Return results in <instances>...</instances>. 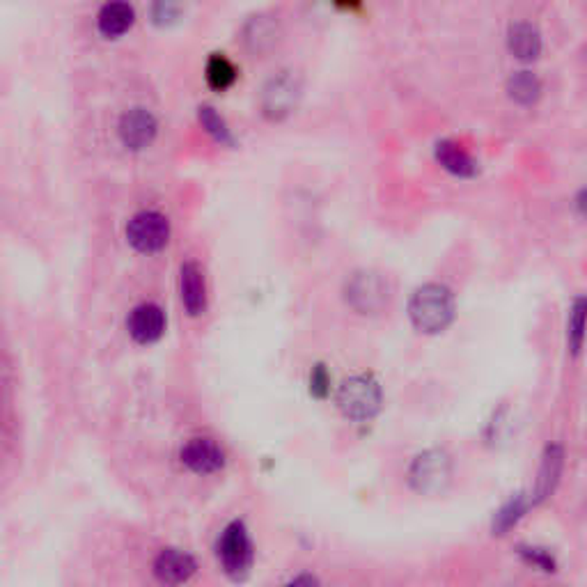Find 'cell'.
Masks as SVG:
<instances>
[{
	"label": "cell",
	"mask_w": 587,
	"mask_h": 587,
	"mask_svg": "<svg viewBox=\"0 0 587 587\" xmlns=\"http://www.w3.org/2000/svg\"><path fill=\"white\" fill-rule=\"evenodd\" d=\"M134 19L135 12L131 5H126V3H108V5L101 7L99 16H97V25H99V33L104 37H120L134 25Z\"/></svg>",
	"instance_id": "cell-15"
},
{
	"label": "cell",
	"mask_w": 587,
	"mask_h": 587,
	"mask_svg": "<svg viewBox=\"0 0 587 587\" xmlns=\"http://www.w3.org/2000/svg\"><path fill=\"white\" fill-rule=\"evenodd\" d=\"M126 239L140 253H159L170 239V223L159 211H140L126 225Z\"/></svg>",
	"instance_id": "cell-5"
},
{
	"label": "cell",
	"mask_w": 587,
	"mask_h": 587,
	"mask_svg": "<svg viewBox=\"0 0 587 587\" xmlns=\"http://www.w3.org/2000/svg\"><path fill=\"white\" fill-rule=\"evenodd\" d=\"M154 573L165 585H182V582H186L195 573V560L184 551L165 548L156 557Z\"/></svg>",
	"instance_id": "cell-11"
},
{
	"label": "cell",
	"mask_w": 587,
	"mask_h": 587,
	"mask_svg": "<svg viewBox=\"0 0 587 587\" xmlns=\"http://www.w3.org/2000/svg\"><path fill=\"white\" fill-rule=\"evenodd\" d=\"M452 475V466H450V457L441 450H427L420 457H415L414 466H411V484L415 491L420 493H438L443 491Z\"/></svg>",
	"instance_id": "cell-6"
},
{
	"label": "cell",
	"mask_w": 587,
	"mask_h": 587,
	"mask_svg": "<svg viewBox=\"0 0 587 587\" xmlns=\"http://www.w3.org/2000/svg\"><path fill=\"white\" fill-rule=\"evenodd\" d=\"M180 292L182 303L191 317H200L207 308V287H204V275L195 262L182 264L180 271Z\"/></svg>",
	"instance_id": "cell-12"
},
{
	"label": "cell",
	"mask_w": 587,
	"mask_h": 587,
	"mask_svg": "<svg viewBox=\"0 0 587 587\" xmlns=\"http://www.w3.org/2000/svg\"><path fill=\"white\" fill-rule=\"evenodd\" d=\"M408 317L423 333H441L454 317V296L445 284L427 283L408 301Z\"/></svg>",
	"instance_id": "cell-1"
},
{
	"label": "cell",
	"mask_w": 587,
	"mask_h": 587,
	"mask_svg": "<svg viewBox=\"0 0 587 587\" xmlns=\"http://www.w3.org/2000/svg\"><path fill=\"white\" fill-rule=\"evenodd\" d=\"M156 129V117L147 108H131L122 115L120 120V140L125 143V147L129 150H144L147 144H152L154 140Z\"/></svg>",
	"instance_id": "cell-8"
},
{
	"label": "cell",
	"mask_w": 587,
	"mask_h": 587,
	"mask_svg": "<svg viewBox=\"0 0 587 587\" xmlns=\"http://www.w3.org/2000/svg\"><path fill=\"white\" fill-rule=\"evenodd\" d=\"M436 159L441 161L445 170H450L452 174H459V177H471L475 174L478 165H475V159L463 150L461 144L452 143V140H441L436 144Z\"/></svg>",
	"instance_id": "cell-16"
},
{
	"label": "cell",
	"mask_w": 587,
	"mask_h": 587,
	"mask_svg": "<svg viewBox=\"0 0 587 587\" xmlns=\"http://www.w3.org/2000/svg\"><path fill=\"white\" fill-rule=\"evenodd\" d=\"M508 92L518 104H533V101H537L539 92H542V80L533 71H517V74L509 76Z\"/></svg>",
	"instance_id": "cell-18"
},
{
	"label": "cell",
	"mask_w": 587,
	"mask_h": 587,
	"mask_svg": "<svg viewBox=\"0 0 587 587\" xmlns=\"http://www.w3.org/2000/svg\"><path fill=\"white\" fill-rule=\"evenodd\" d=\"M310 384H312L314 395L324 397L326 390H329V377H326V369L321 368V365H319V368L312 372V381H310Z\"/></svg>",
	"instance_id": "cell-24"
},
{
	"label": "cell",
	"mask_w": 587,
	"mask_h": 587,
	"mask_svg": "<svg viewBox=\"0 0 587 587\" xmlns=\"http://www.w3.org/2000/svg\"><path fill=\"white\" fill-rule=\"evenodd\" d=\"M523 555H527V560H530V563L539 564V567L546 569V572H553V567H555V564H553V557L546 555L544 551H539V548H526V551H523Z\"/></svg>",
	"instance_id": "cell-23"
},
{
	"label": "cell",
	"mask_w": 587,
	"mask_h": 587,
	"mask_svg": "<svg viewBox=\"0 0 587 587\" xmlns=\"http://www.w3.org/2000/svg\"><path fill=\"white\" fill-rule=\"evenodd\" d=\"M523 512H526V498L517 496L514 500H509V503L496 514V521H493V530H496L498 535H503L505 530H509V527H512L514 523H517L518 518L523 517Z\"/></svg>",
	"instance_id": "cell-22"
},
{
	"label": "cell",
	"mask_w": 587,
	"mask_h": 587,
	"mask_svg": "<svg viewBox=\"0 0 587 587\" xmlns=\"http://www.w3.org/2000/svg\"><path fill=\"white\" fill-rule=\"evenodd\" d=\"M338 406L351 420H372L381 408V388L368 374L349 377L338 390Z\"/></svg>",
	"instance_id": "cell-2"
},
{
	"label": "cell",
	"mask_w": 587,
	"mask_h": 587,
	"mask_svg": "<svg viewBox=\"0 0 587 587\" xmlns=\"http://www.w3.org/2000/svg\"><path fill=\"white\" fill-rule=\"evenodd\" d=\"M585 329H587V299L573 301L572 314H569V342H572L573 351L581 349L582 338H585Z\"/></svg>",
	"instance_id": "cell-21"
},
{
	"label": "cell",
	"mask_w": 587,
	"mask_h": 587,
	"mask_svg": "<svg viewBox=\"0 0 587 587\" xmlns=\"http://www.w3.org/2000/svg\"><path fill=\"white\" fill-rule=\"evenodd\" d=\"M182 463L189 466L193 473H216L223 468L225 454L211 438H191L182 448Z\"/></svg>",
	"instance_id": "cell-9"
},
{
	"label": "cell",
	"mask_w": 587,
	"mask_h": 587,
	"mask_svg": "<svg viewBox=\"0 0 587 587\" xmlns=\"http://www.w3.org/2000/svg\"><path fill=\"white\" fill-rule=\"evenodd\" d=\"M578 210H581L582 214H587V189L581 191V195H578Z\"/></svg>",
	"instance_id": "cell-27"
},
{
	"label": "cell",
	"mask_w": 587,
	"mask_h": 587,
	"mask_svg": "<svg viewBox=\"0 0 587 587\" xmlns=\"http://www.w3.org/2000/svg\"><path fill=\"white\" fill-rule=\"evenodd\" d=\"M508 44L517 58L521 61H533L542 51V35H539L537 25L530 21H518V23L509 25Z\"/></svg>",
	"instance_id": "cell-14"
},
{
	"label": "cell",
	"mask_w": 587,
	"mask_h": 587,
	"mask_svg": "<svg viewBox=\"0 0 587 587\" xmlns=\"http://www.w3.org/2000/svg\"><path fill=\"white\" fill-rule=\"evenodd\" d=\"M560 471H563V450L557 448V445H551V448L546 450V454H544L542 468H539L535 500H544L546 496H551L557 480H560Z\"/></svg>",
	"instance_id": "cell-17"
},
{
	"label": "cell",
	"mask_w": 587,
	"mask_h": 587,
	"mask_svg": "<svg viewBox=\"0 0 587 587\" xmlns=\"http://www.w3.org/2000/svg\"><path fill=\"white\" fill-rule=\"evenodd\" d=\"M129 333L135 342L152 344L163 335L165 331V314L159 305L154 303H140L135 305L134 312L129 314Z\"/></svg>",
	"instance_id": "cell-10"
},
{
	"label": "cell",
	"mask_w": 587,
	"mask_h": 587,
	"mask_svg": "<svg viewBox=\"0 0 587 587\" xmlns=\"http://www.w3.org/2000/svg\"><path fill=\"white\" fill-rule=\"evenodd\" d=\"M301 97V80L294 71H278L262 88V113L271 120H283L296 108Z\"/></svg>",
	"instance_id": "cell-4"
},
{
	"label": "cell",
	"mask_w": 587,
	"mask_h": 587,
	"mask_svg": "<svg viewBox=\"0 0 587 587\" xmlns=\"http://www.w3.org/2000/svg\"><path fill=\"white\" fill-rule=\"evenodd\" d=\"M219 555L225 572L232 576H241L248 572L250 560H253V546H250L248 533L241 523H229L220 535Z\"/></svg>",
	"instance_id": "cell-7"
},
{
	"label": "cell",
	"mask_w": 587,
	"mask_h": 587,
	"mask_svg": "<svg viewBox=\"0 0 587 587\" xmlns=\"http://www.w3.org/2000/svg\"><path fill=\"white\" fill-rule=\"evenodd\" d=\"M278 42V21L269 14H257L244 25V44L253 53H266Z\"/></svg>",
	"instance_id": "cell-13"
},
{
	"label": "cell",
	"mask_w": 587,
	"mask_h": 587,
	"mask_svg": "<svg viewBox=\"0 0 587 587\" xmlns=\"http://www.w3.org/2000/svg\"><path fill=\"white\" fill-rule=\"evenodd\" d=\"M347 303L360 314H377L390 303V284L378 271H356L344 284Z\"/></svg>",
	"instance_id": "cell-3"
},
{
	"label": "cell",
	"mask_w": 587,
	"mask_h": 587,
	"mask_svg": "<svg viewBox=\"0 0 587 587\" xmlns=\"http://www.w3.org/2000/svg\"><path fill=\"white\" fill-rule=\"evenodd\" d=\"M234 80H237V67H234L223 53L211 55L210 62H207V83H210L214 90L223 92L228 90Z\"/></svg>",
	"instance_id": "cell-19"
},
{
	"label": "cell",
	"mask_w": 587,
	"mask_h": 587,
	"mask_svg": "<svg viewBox=\"0 0 587 587\" xmlns=\"http://www.w3.org/2000/svg\"><path fill=\"white\" fill-rule=\"evenodd\" d=\"M287 587H319V585H317V581H314V578L301 576V578H296L294 582H289Z\"/></svg>",
	"instance_id": "cell-26"
},
{
	"label": "cell",
	"mask_w": 587,
	"mask_h": 587,
	"mask_svg": "<svg viewBox=\"0 0 587 587\" xmlns=\"http://www.w3.org/2000/svg\"><path fill=\"white\" fill-rule=\"evenodd\" d=\"M198 117H200V122H202L204 129H207V134L214 135V138L219 140L220 144H232L234 143L232 131H229L228 122H225L223 117H220V115L216 113V108H211V106H200Z\"/></svg>",
	"instance_id": "cell-20"
},
{
	"label": "cell",
	"mask_w": 587,
	"mask_h": 587,
	"mask_svg": "<svg viewBox=\"0 0 587 587\" xmlns=\"http://www.w3.org/2000/svg\"><path fill=\"white\" fill-rule=\"evenodd\" d=\"M154 21H159V23H163V21H170L172 16H177V12H180V5H170V3H159V5H154Z\"/></svg>",
	"instance_id": "cell-25"
}]
</instances>
